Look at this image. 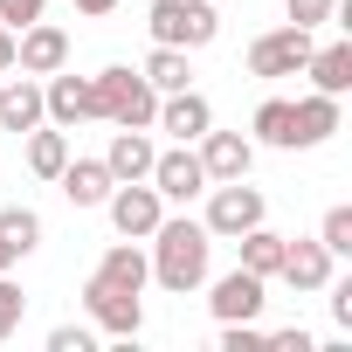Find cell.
Listing matches in <instances>:
<instances>
[{"instance_id": "8fae6325", "label": "cell", "mask_w": 352, "mask_h": 352, "mask_svg": "<svg viewBox=\"0 0 352 352\" xmlns=\"http://www.w3.org/2000/svg\"><path fill=\"white\" fill-rule=\"evenodd\" d=\"M42 118H49V124H63V131H76V124H97L90 76H69V69L42 76Z\"/></svg>"}, {"instance_id": "5bb4252c", "label": "cell", "mask_w": 352, "mask_h": 352, "mask_svg": "<svg viewBox=\"0 0 352 352\" xmlns=\"http://www.w3.org/2000/svg\"><path fill=\"white\" fill-rule=\"evenodd\" d=\"M208 124H214V104H208L194 83H187V90H166V97H159V118H152V131H166L173 145H194Z\"/></svg>"}, {"instance_id": "7a4b0ae2", "label": "cell", "mask_w": 352, "mask_h": 352, "mask_svg": "<svg viewBox=\"0 0 352 352\" xmlns=\"http://www.w3.org/2000/svg\"><path fill=\"white\" fill-rule=\"evenodd\" d=\"M90 97H97V118H104V124H145V131H152V118H159V90H152L145 69H131V63L97 69V76H90Z\"/></svg>"}, {"instance_id": "44dd1931", "label": "cell", "mask_w": 352, "mask_h": 352, "mask_svg": "<svg viewBox=\"0 0 352 352\" xmlns=\"http://www.w3.org/2000/svg\"><path fill=\"white\" fill-rule=\"evenodd\" d=\"M90 276H104V283H118V290H138V297H145V283H152V263H145V249H138V242H124V235H118Z\"/></svg>"}, {"instance_id": "4fadbf2b", "label": "cell", "mask_w": 352, "mask_h": 352, "mask_svg": "<svg viewBox=\"0 0 352 352\" xmlns=\"http://www.w3.org/2000/svg\"><path fill=\"white\" fill-rule=\"evenodd\" d=\"M331 249L318 242V235H290V249H283V270H276V283H290L297 297H318L324 283H331Z\"/></svg>"}, {"instance_id": "8992f818", "label": "cell", "mask_w": 352, "mask_h": 352, "mask_svg": "<svg viewBox=\"0 0 352 352\" xmlns=\"http://www.w3.org/2000/svg\"><path fill=\"white\" fill-rule=\"evenodd\" d=\"M145 180L159 187L166 208H187V201L208 194V173H201V152H194V145H159V159H152Z\"/></svg>"}, {"instance_id": "e0dca14e", "label": "cell", "mask_w": 352, "mask_h": 352, "mask_svg": "<svg viewBox=\"0 0 352 352\" xmlns=\"http://www.w3.org/2000/svg\"><path fill=\"white\" fill-rule=\"evenodd\" d=\"M56 187H63L69 208H104V194H111L118 180H111V166H104V159H76V152H69V166L56 173Z\"/></svg>"}, {"instance_id": "ba28073f", "label": "cell", "mask_w": 352, "mask_h": 352, "mask_svg": "<svg viewBox=\"0 0 352 352\" xmlns=\"http://www.w3.org/2000/svg\"><path fill=\"white\" fill-rule=\"evenodd\" d=\"M83 311H90V324L111 331V338H138V324H145L138 290H118V283H104V276H83Z\"/></svg>"}, {"instance_id": "7402d4cb", "label": "cell", "mask_w": 352, "mask_h": 352, "mask_svg": "<svg viewBox=\"0 0 352 352\" xmlns=\"http://www.w3.org/2000/svg\"><path fill=\"white\" fill-rule=\"evenodd\" d=\"M21 138H28V173H35V180H56V173L69 166V131L63 124H35Z\"/></svg>"}, {"instance_id": "7c38bea8", "label": "cell", "mask_w": 352, "mask_h": 352, "mask_svg": "<svg viewBox=\"0 0 352 352\" xmlns=\"http://www.w3.org/2000/svg\"><path fill=\"white\" fill-rule=\"evenodd\" d=\"M263 304H270V283L256 276V270H228V276H214V297H208V311H214V324H242V318H263Z\"/></svg>"}, {"instance_id": "4dcf8cb0", "label": "cell", "mask_w": 352, "mask_h": 352, "mask_svg": "<svg viewBox=\"0 0 352 352\" xmlns=\"http://www.w3.org/2000/svg\"><path fill=\"white\" fill-rule=\"evenodd\" d=\"M42 14H49V0H0V28H14V35L28 21H42Z\"/></svg>"}, {"instance_id": "484cf974", "label": "cell", "mask_w": 352, "mask_h": 352, "mask_svg": "<svg viewBox=\"0 0 352 352\" xmlns=\"http://www.w3.org/2000/svg\"><path fill=\"white\" fill-rule=\"evenodd\" d=\"M318 242L331 249V263H345L352 256V208L338 201V208H324V221H318Z\"/></svg>"}, {"instance_id": "8d00e7d4", "label": "cell", "mask_w": 352, "mask_h": 352, "mask_svg": "<svg viewBox=\"0 0 352 352\" xmlns=\"http://www.w3.org/2000/svg\"><path fill=\"white\" fill-rule=\"evenodd\" d=\"M0 83H8V76H0Z\"/></svg>"}, {"instance_id": "52a82bcc", "label": "cell", "mask_w": 352, "mask_h": 352, "mask_svg": "<svg viewBox=\"0 0 352 352\" xmlns=\"http://www.w3.org/2000/svg\"><path fill=\"white\" fill-rule=\"evenodd\" d=\"M311 28H270V35H256L249 42V76H304V63H311Z\"/></svg>"}, {"instance_id": "603a6c76", "label": "cell", "mask_w": 352, "mask_h": 352, "mask_svg": "<svg viewBox=\"0 0 352 352\" xmlns=\"http://www.w3.org/2000/svg\"><path fill=\"white\" fill-rule=\"evenodd\" d=\"M138 69H145V83H152L159 97H166V90H187V83H194V63H187V49H166V42H152V56H145Z\"/></svg>"}, {"instance_id": "6da1fadb", "label": "cell", "mask_w": 352, "mask_h": 352, "mask_svg": "<svg viewBox=\"0 0 352 352\" xmlns=\"http://www.w3.org/2000/svg\"><path fill=\"white\" fill-rule=\"evenodd\" d=\"M145 263H152V283L173 290V297H194L208 283V263H214V235L194 221V214H166L152 235H145Z\"/></svg>"}, {"instance_id": "836d02e7", "label": "cell", "mask_w": 352, "mask_h": 352, "mask_svg": "<svg viewBox=\"0 0 352 352\" xmlns=\"http://www.w3.org/2000/svg\"><path fill=\"white\" fill-rule=\"evenodd\" d=\"M69 8H76V14H111L118 0H69Z\"/></svg>"}, {"instance_id": "9c48e42d", "label": "cell", "mask_w": 352, "mask_h": 352, "mask_svg": "<svg viewBox=\"0 0 352 352\" xmlns=\"http://www.w3.org/2000/svg\"><path fill=\"white\" fill-rule=\"evenodd\" d=\"M194 152H201V173H208V187L214 180H249V166H256V138L249 131H201L194 138Z\"/></svg>"}, {"instance_id": "83f0119b", "label": "cell", "mask_w": 352, "mask_h": 352, "mask_svg": "<svg viewBox=\"0 0 352 352\" xmlns=\"http://www.w3.org/2000/svg\"><path fill=\"white\" fill-rule=\"evenodd\" d=\"M331 14H338V0H283V21H290V28H311V35H318Z\"/></svg>"}, {"instance_id": "3957f363", "label": "cell", "mask_w": 352, "mask_h": 352, "mask_svg": "<svg viewBox=\"0 0 352 352\" xmlns=\"http://www.w3.org/2000/svg\"><path fill=\"white\" fill-rule=\"evenodd\" d=\"M152 42H166V49H208L214 35H221V14H214V0H152Z\"/></svg>"}, {"instance_id": "ac0fdd59", "label": "cell", "mask_w": 352, "mask_h": 352, "mask_svg": "<svg viewBox=\"0 0 352 352\" xmlns=\"http://www.w3.org/2000/svg\"><path fill=\"white\" fill-rule=\"evenodd\" d=\"M35 124H49L42 118V76H8L0 83V131H35Z\"/></svg>"}, {"instance_id": "277c9868", "label": "cell", "mask_w": 352, "mask_h": 352, "mask_svg": "<svg viewBox=\"0 0 352 352\" xmlns=\"http://www.w3.org/2000/svg\"><path fill=\"white\" fill-rule=\"evenodd\" d=\"M256 221H270L263 187H249V180H214V187H208V214H201V228H208L214 242H235V235L256 228Z\"/></svg>"}, {"instance_id": "5b68a950", "label": "cell", "mask_w": 352, "mask_h": 352, "mask_svg": "<svg viewBox=\"0 0 352 352\" xmlns=\"http://www.w3.org/2000/svg\"><path fill=\"white\" fill-rule=\"evenodd\" d=\"M104 214H111V228H118L124 242H145V235L166 221V201H159L152 180H118V187L104 194Z\"/></svg>"}, {"instance_id": "e575fe53", "label": "cell", "mask_w": 352, "mask_h": 352, "mask_svg": "<svg viewBox=\"0 0 352 352\" xmlns=\"http://www.w3.org/2000/svg\"><path fill=\"white\" fill-rule=\"evenodd\" d=\"M14 263H21V256H14V249H8V242H0V270H14Z\"/></svg>"}, {"instance_id": "30bf717a", "label": "cell", "mask_w": 352, "mask_h": 352, "mask_svg": "<svg viewBox=\"0 0 352 352\" xmlns=\"http://www.w3.org/2000/svg\"><path fill=\"white\" fill-rule=\"evenodd\" d=\"M14 69H21V76H56V69H69V28L28 21V28L14 35Z\"/></svg>"}, {"instance_id": "1f68e13d", "label": "cell", "mask_w": 352, "mask_h": 352, "mask_svg": "<svg viewBox=\"0 0 352 352\" xmlns=\"http://www.w3.org/2000/svg\"><path fill=\"white\" fill-rule=\"evenodd\" d=\"M324 297H331V324H338V331H352V276H338V270H331Z\"/></svg>"}, {"instance_id": "2e32d148", "label": "cell", "mask_w": 352, "mask_h": 352, "mask_svg": "<svg viewBox=\"0 0 352 352\" xmlns=\"http://www.w3.org/2000/svg\"><path fill=\"white\" fill-rule=\"evenodd\" d=\"M152 159H159V145H152V131H145V124H118V131H111V145H104L111 180H145Z\"/></svg>"}, {"instance_id": "4316f807", "label": "cell", "mask_w": 352, "mask_h": 352, "mask_svg": "<svg viewBox=\"0 0 352 352\" xmlns=\"http://www.w3.org/2000/svg\"><path fill=\"white\" fill-rule=\"evenodd\" d=\"M21 318H28V290H21L8 270H0V338H14V331H21Z\"/></svg>"}, {"instance_id": "d6986e66", "label": "cell", "mask_w": 352, "mask_h": 352, "mask_svg": "<svg viewBox=\"0 0 352 352\" xmlns=\"http://www.w3.org/2000/svg\"><path fill=\"white\" fill-rule=\"evenodd\" d=\"M304 76H311V90H324V97H345V90H352V35H338V42L311 49Z\"/></svg>"}, {"instance_id": "cb8c5ba5", "label": "cell", "mask_w": 352, "mask_h": 352, "mask_svg": "<svg viewBox=\"0 0 352 352\" xmlns=\"http://www.w3.org/2000/svg\"><path fill=\"white\" fill-rule=\"evenodd\" d=\"M249 131H256V145L290 152V97H263V104H256V118H249Z\"/></svg>"}, {"instance_id": "d590c367", "label": "cell", "mask_w": 352, "mask_h": 352, "mask_svg": "<svg viewBox=\"0 0 352 352\" xmlns=\"http://www.w3.org/2000/svg\"><path fill=\"white\" fill-rule=\"evenodd\" d=\"M214 8H221V0H214Z\"/></svg>"}, {"instance_id": "d6a6232c", "label": "cell", "mask_w": 352, "mask_h": 352, "mask_svg": "<svg viewBox=\"0 0 352 352\" xmlns=\"http://www.w3.org/2000/svg\"><path fill=\"white\" fill-rule=\"evenodd\" d=\"M270 345H276V352H318V338H311L304 324H290V331H270Z\"/></svg>"}, {"instance_id": "f546056e", "label": "cell", "mask_w": 352, "mask_h": 352, "mask_svg": "<svg viewBox=\"0 0 352 352\" xmlns=\"http://www.w3.org/2000/svg\"><path fill=\"white\" fill-rule=\"evenodd\" d=\"M49 352H97V324H56Z\"/></svg>"}, {"instance_id": "ffe728a7", "label": "cell", "mask_w": 352, "mask_h": 352, "mask_svg": "<svg viewBox=\"0 0 352 352\" xmlns=\"http://www.w3.org/2000/svg\"><path fill=\"white\" fill-rule=\"evenodd\" d=\"M235 249H242V270H256L263 283H276V270H283V249H290V235H276L270 221H256V228H242V235H235Z\"/></svg>"}, {"instance_id": "f1b7e54d", "label": "cell", "mask_w": 352, "mask_h": 352, "mask_svg": "<svg viewBox=\"0 0 352 352\" xmlns=\"http://www.w3.org/2000/svg\"><path fill=\"white\" fill-rule=\"evenodd\" d=\"M270 345V331L256 324V318H242V324H221V352H263Z\"/></svg>"}, {"instance_id": "d4e9b609", "label": "cell", "mask_w": 352, "mask_h": 352, "mask_svg": "<svg viewBox=\"0 0 352 352\" xmlns=\"http://www.w3.org/2000/svg\"><path fill=\"white\" fill-rule=\"evenodd\" d=\"M0 242H8L14 256H35L42 249V214L35 208H0Z\"/></svg>"}, {"instance_id": "9a60e30c", "label": "cell", "mask_w": 352, "mask_h": 352, "mask_svg": "<svg viewBox=\"0 0 352 352\" xmlns=\"http://www.w3.org/2000/svg\"><path fill=\"white\" fill-rule=\"evenodd\" d=\"M338 124H345V97H324V90L297 97V104H290V152H311V145H324Z\"/></svg>"}]
</instances>
